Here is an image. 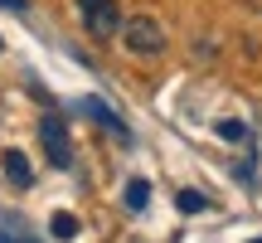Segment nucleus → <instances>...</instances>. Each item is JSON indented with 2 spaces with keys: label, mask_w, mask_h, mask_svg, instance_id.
I'll use <instances>...</instances> for the list:
<instances>
[{
  "label": "nucleus",
  "mask_w": 262,
  "mask_h": 243,
  "mask_svg": "<svg viewBox=\"0 0 262 243\" xmlns=\"http://www.w3.org/2000/svg\"><path fill=\"white\" fill-rule=\"evenodd\" d=\"M73 5H78L83 29L97 44H112V39L122 34V5H117V0H73Z\"/></svg>",
  "instance_id": "1"
},
{
  "label": "nucleus",
  "mask_w": 262,
  "mask_h": 243,
  "mask_svg": "<svg viewBox=\"0 0 262 243\" xmlns=\"http://www.w3.org/2000/svg\"><path fill=\"white\" fill-rule=\"evenodd\" d=\"M117 39H122L126 54H136V58L165 54V29H160L150 15H131V19H122V34H117Z\"/></svg>",
  "instance_id": "2"
},
{
  "label": "nucleus",
  "mask_w": 262,
  "mask_h": 243,
  "mask_svg": "<svg viewBox=\"0 0 262 243\" xmlns=\"http://www.w3.org/2000/svg\"><path fill=\"white\" fill-rule=\"evenodd\" d=\"M39 141H44V156H49V166H54V170H68V166H73V146H68L63 117H54V112L39 117Z\"/></svg>",
  "instance_id": "3"
},
{
  "label": "nucleus",
  "mask_w": 262,
  "mask_h": 243,
  "mask_svg": "<svg viewBox=\"0 0 262 243\" xmlns=\"http://www.w3.org/2000/svg\"><path fill=\"white\" fill-rule=\"evenodd\" d=\"M0 166H5V180H10V185H19V190L34 180V170H29L25 151H5V156H0Z\"/></svg>",
  "instance_id": "4"
},
{
  "label": "nucleus",
  "mask_w": 262,
  "mask_h": 243,
  "mask_svg": "<svg viewBox=\"0 0 262 243\" xmlns=\"http://www.w3.org/2000/svg\"><path fill=\"white\" fill-rule=\"evenodd\" d=\"M122 205L131 209V214H141V209H146L150 205V180H126V190H122Z\"/></svg>",
  "instance_id": "5"
},
{
  "label": "nucleus",
  "mask_w": 262,
  "mask_h": 243,
  "mask_svg": "<svg viewBox=\"0 0 262 243\" xmlns=\"http://www.w3.org/2000/svg\"><path fill=\"white\" fill-rule=\"evenodd\" d=\"M83 112H93L97 121H102V127H112L117 136H126V127H122V121H117V112H112V107L102 103V97H83Z\"/></svg>",
  "instance_id": "6"
},
{
  "label": "nucleus",
  "mask_w": 262,
  "mask_h": 243,
  "mask_svg": "<svg viewBox=\"0 0 262 243\" xmlns=\"http://www.w3.org/2000/svg\"><path fill=\"white\" fill-rule=\"evenodd\" d=\"M49 234H54L58 243H73V238H78V219L68 214V209H58V214L49 219Z\"/></svg>",
  "instance_id": "7"
},
{
  "label": "nucleus",
  "mask_w": 262,
  "mask_h": 243,
  "mask_svg": "<svg viewBox=\"0 0 262 243\" xmlns=\"http://www.w3.org/2000/svg\"><path fill=\"white\" fill-rule=\"evenodd\" d=\"M175 205H180V214H204V209H209V199L199 195V190H180V195H175Z\"/></svg>",
  "instance_id": "8"
},
{
  "label": "nucleus",
  "mask_w": 262,
  "mask_h": 243,
  "mask_svg": "<svg viewBox=\"0 0 262 243\" xmlns=\"http://www.w3.org/2000/svg\"><path fill=\"white\" fill-rule=\"evenodd\" d=\"M219 136L224 141H248V127L243 121H219Z\"/></svg>",
  "instance_id": "9"
},
{
  "label": "nucleus",
  "mask_w": 262,
  "mask_h": 243,
  "mask_svg": "<svg viewBox=\"0 0 262 243\" xmlns=\"http://www.w3.org/2000/svg\"><path fill=\"white\" fill-rule=\"evenodd\" d=\"M0 10H15V15H25V0H0Z\"/></svg>",
  "instance_id": "10"
},
{
  "label": "nucleus",
  "mask_w": 262,
  "mask_h": 243,
  "mask_svg": "<svg viewBox=\"0 0 262 243\" xmlns=\"http://www.w3.org/2000/svg\"><path fill=\"white\" fill-rule=\"evenodd\" d=\"M253 243H262V238H253Z\"/></svg>",
  "instance_id": "11"
}]
</instances>
